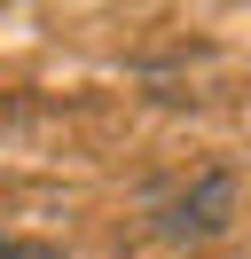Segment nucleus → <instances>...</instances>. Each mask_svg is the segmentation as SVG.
<instances>
[]
</instances>
